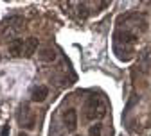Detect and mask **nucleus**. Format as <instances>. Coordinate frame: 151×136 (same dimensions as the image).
Returning a JSON list of instances; mask_svg holds the SVG:
<instances>
[{"label": "nucleus", "instance_id": "obj_1", "mask_svg": "<svg viewBox=\"0 0 151 136\" xmlns=\"http://www.w3.org/2000/svg\"><path fill=\"white\" fill-rule=\"evenodd\" d=\"M106 116V106L97 95H90L85 102V118L86 120H96Z\"/></svg>", "mask_w": 151, "mask_h": 136}, {"label": "nucleus", "instance_id": "obj_2", "mask_svg": "<svg viewBox=\"0 0 151 136\" xmlns=\"http://www.w3.org/2000/svg\"><path fill=\"white\" fill-rule=\"evenodd\" d=\"M61 120H63V125L68 132H74L78 129V111L74 108H68L61 113Z\"/></svg>", "mask_w": 151, "mask_h": 136}, {"label": "nucleus", "instance_id": "obj_3", "mask_svg": "<svg viewBox=\"0 0 151 136\" xmlns=\"http://www.w3.org/2000/svg\"><path fill=\"white\" fill-rule=\"evenodd\" d=\"M113 40H115V43H121V45H133L137 41V34H133L128 29H124V31L119 29L113 34Z\"/></svg>", "mask_w": 151, "mask_h": 136}, {"label": "nucleus", "instance_id": "obj_4", "mask_svg": "<svg viewBox=\"0 0 151 136\" xmlns=\"http://www.w3.org/2000/svg\"><path fill=\"white\" fill-rule=\"evenodd\" d=\"M113 52L117 54V57L121 61H129L133 59V48H131V45H121V43H115L113 45Z\"/></svg>", "mask_w": 151, "mask_h": 136}, {"label": "nucleus", "instance_id": "obj_5", "mask_svg": "<svg viewBox=\"0 0 151 136\" xmlns=\"http://www.w3.org/2000/svg\"><path fill=\"white\" fill-rule=\"evenodd\" d=\"M49 97V88L47 86H36L31 93V100L32 102H43Z\"/></svg>", "mask_w": 151, "mask_h": 136}, {"label": "nucleus", "instance_id": "obj_6", "mask_svg": "<svg viewBox=\"0 0 151 136\" xmlns=\"http://www.w3.org/2000/svg\"><path fill=\"white\" fill-rule=\"evenodd\" d=\"M38 48V40L36 38H29V40H25L24 43V50H22V56L24 57H31Z\"/></svg>", "mask_w": 151, "mask_h": 136}, {"label": "nucleus", "instance_id": "obj_7", "mask_svg": "<svg viewBox=\"0 0 151 136\" xmlns=\"http://www.w3.org/2000/svg\"><path fill=\"white\" fill-rule=\"evenodd\" d=\"M24 43H25L24 40H13V41L9 43V47H7V48H9V54H11V56H20L22 50H24Z\"/></svg>", "mask_w": 151, "mask_h": 136}, {"label": "nucleus", "instance_id": "obj_8", "mask_svg": "<svg viewBox=\"0 0 151 136\" xmlns=\"http://www.w3.org/2000/svg\"><path fill=\"white\" fill-rule=\"evenodd\" d=\"M40 59H42V61H45V63H52V61L56 59V50H54V48H50V47L43 48V50L40 52Z\"/></svg>", "mask_w": 151, "mask_h": 136}, {"label": "nucleus", "instance_id": "obj_9", "mask_svg": "<svg viewBox=\"0 0 151 136\" xmlns=\"http://www.w3.org/2000/svg\"><path fill=\"white\" fill-rule=\"evenodd\" d=\"M101 131H103V125L101 124H96V125H92L88 129V136H101Z\"/></svg>", "mask_w": 151, "mask_h": 136}, {"label": "nucleus", "instance_id": "obj_10", "mask_svg": "<svg viewBox=\"0 0 151 136\" xmlns=\"http://www.w3.org/2000/svg\"><path fill=\"white\" fill-rule=\"evenodd\" d=\"M0 136H9V125H4L0 131Z\"/></svg>", "mask_w": 151, "mask_h": 136}]
</instances>
